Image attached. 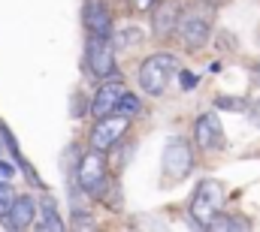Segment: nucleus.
<instances>
[{
	"label": "nucleus",
	"mask_w": 260,
	"mask_h": 232,
	"mask_svg": "<svg viewBox=\"0 0 260 232\" xmlns=\"http://www.w3.org/2000/svg\"><path fill=\"white\" fill-rule=\"evenodd\" d=\"M212 21H215V6L212 3H194L188 9H182L179 24H176L179 43L188 52H200L212 36Z\"/></svg>",
	"instance_id": "obj_1"
},
{
	"label": "nucleus",
	"mask_w": 260,
	"mask_h": 232,
	"mask_svg": "<svg viewBox=\"0 0 260 232\" xmlns=\"http://www.w3.org/2000/svg\"><path fill=\"white\" fill-rule=\"evenodd\" d=\"M179 58L176 55H167V52H157L151 58H145L139 63V88L142 94L148 97H164L170 82L179 75Z\"/></svg>",
	"instance_id": "obj_2"
},
{
	"label": "nucleus",
	"mask_w": 260,
	"mask_h": 232,
	"mask_svg": "<svg viewBox=\"0 0 260 232\" xmlns=\"http://www.w3.org/2000/svg\"><path fill=\"white\" fill-rule=\"evenodd\" d=\"M221 208H224V184L215 181V178L200 181L194 196H191V208H188L191 220H194L197 226L209 229V223L221 214Z\"/></svg>",
	"instance_id": "obj_3"
},
{
	"label": "nucleus",
	"mask_w": 260,
	"mask_h": 232,
	"mask_svg": "<svg viewBox=\"0 0 260 232\" xmlns=\"http://www.w3.org/2000/svg\"><path fill=\"white\" fill-rule=\"evenodd\" d=\"M85 66L94 79H112L118 72L115 63V43L109 36L100 33H88V46H85Z\"/></svg>",
	"instance_id": "obj_4"
},
{
	"label": "nucleus",
	"mask_w": 260,
	"mask_h": 232,
	"mask_svg": "<svg viewBox=\"0 0 260 232\" xmlns=\"http://www.w3.org/2000/svg\"><path fill=\"white\" fill-rule=\"evenodd\" d=\"M127 127H130V115H124V112H112V115L97 118V124L91 130V148H97V151L106 154L109 148H115L121 142V136L127 133Z\"/></svg>",
	"instance_id": "obj_5"
},
{
	"label": "nucleus",
	"mask_w": 260,
	"mask_h": 232,
	"mask_svg": "<svg viewBox=\"0 0 260 232\" xmlns=\"http://www.w3.org/2000/svg\"><path fill=\"white\" fill-rule=\"evenodd\" d=\"M76 175H79V187H82L88 196H100L103 187H106V157H103V151L91 148V151L82 157Z\"/></svg>",
	"instance_id": "obj_6"
},
{
	"label": "nucleus",
	"mask_w": 260,
	"mask_h": 232,
	"mask_svg": "<svg viewBox=\"0 0 260 232\" xmlns=\"http://www.w3.org/2000/svg\"><path fill=\"white\" fill-rule=\"evenodd\" d=\"M191 169H194L191 145H188L185 139H173V142L164 148V175H167L170 181H182Z\"/></svg>",
	"instance_id": "obj_7"
},
{
	"label": "nucleus",
	"mask_w": 260,
	"mask_h": 232,
	"mask_svg": "<svg viewBox=\"0 0 260 232\" xmlns=\"http://www.w3.org/2000/svg\"><path fill=\"white\" fill-rule=\"evenodd\" d=\"M194 142L203 148V151H221L227 145L224 139V127H221V118L206 112V115L197 118L194 124Z\"/></svg>",
	"instance_id": "obj_8"
},
{
	"label": "nucleus",
	"mask_w": 260,
	"mask_h": 232,
	"mask_svg": "<svg viewBox=\"0 0 260 232\" xmlns=\"http://www.w3.org/2000/svg\"><path fill=\"white\" fill-rule=\"evenodd\" d=\"M127 94V88L121 85V79H103V85L97 88L94 100H91V115L94 118H103V115H112L121 103V97Z\"/></svg>",
	"instance_id": "obj_9"
},
{
	"label": "nucleus",
	"mask_w": 260,
	"mask_h": 232,
	"mask_svg": "<svg viewBox=\"0 0 260 232\" xmlns=\"http://www.w3.org/2000/svg\"><path fill=\"white\" fill-rule=\"evenodd\" d=\"M179 15H182V9H179L176 0H157L151 6V30H154V36L157 40H167L170 33H176Z\"/></svg>",
	"instance_id": "obj_10"
},
{
	"label": "nucleus",
	"mask_w": 260,
	"mask_h": 232,
	"mask_svg": "<svg viewBox=\"0 0 260 232\" xmlns=\"http://www.w3.org/2000/svg\"><path fill=\"white\" fill-rule=\"evenodd\" d=\"M82 21H85V30L88 33H100V36H109L112 33V12L106 9L103 0H85Z\"/></svg>",
	"instance_id": "obj_11"
},
{
	"label": "nucleus",
	"mask_w": 260,
	"mask_h": 232,
	"mask_svg": "<svg viewBox=\"0 0 260 232\" xmlns=\"http://www.w3.org/2000/svg\"><path fill=\"white\" fill-rule=\"evenodd\" d=\"M6 220V226L15 232L21 229H30L34 226V220H37V202L30 199V196H18L15 199V205H12V211L3 217Z\"/></svg>",
	"instance_id": "obj_12"
},
{
	"label": "nucleus",
	"mask_w": 260,
	"mask_h": 232,
	"mask_svg": "<svg viewBox=\"0 0 260 232\" xmlns=\"http://www.w3.org/2000/svg\"><path fill=\"white\" fill-rule=\"evenodd\" d=\"M40 229H49V232H61V229H64V220L58 217V211H55V202H52V199H43Z\"/></svg>",
	"instance_id": "obj_13"
},
{
	"label": "nucleus",
	"mask_w": 260,
	"mask_h": 232,
	"mask_svg": "<svg viewBox=\"0 0 260 232\" xmlns=\"http://www.w3.org/2000/svg\"><path fill=\"white\" fill-rule=\"evenodd\" d=\"M248 226H251V223H248V220H239V217H230V214H218V217H215V220H212V223H209V229L212 232H230V229H248Z\"/></svg>",
	"instance_id": "obj_14"
},
{
	"label": "nucleus",
	"mask_w": 260,
	"mask_h": 232,
	"mask_svg": "<svg viewBox=\"0 0 260 232\" xmlns=\"http://www.w3.org/2000/svg\"><path fill=\"white\" fill-rule=\"evenodd\" d=\"M15 190H12V184L9 181H0V220L12 211V205H15Z\"/></svg>",
	"instance_id": "obj_15"
},
{
	"label": "nucleus",
	"mask_w": 260,
	"mask_h": 232,
	"mask_svg": "<svg viewBox=\"0 0 260 232\" xmlns=\"http://www.w3.org/2000/svg\"><path fill=\"white\" fill-rule=\"evenodd\" d=\"M115 112H124V115H136V112H139V100H136V97H133V94H124V97H121V103H118V109H115Z\"/></svg>",
	"instance_id": "obj_16"
},
{
	"label": "nucleus",
	"mask_w": 260,
	"mask_h": 232,
	"mask_svg": "<svg viewBox=\"0 0 260 232\" xmlns=\"http://www.w3.org/2000/svg\"><path fill=\"white\" fill-rule=\"evenodd\" d=\"M179 75H182V88H185V91H191V88L197 85V75H194V72H185V69H179Z\"/></svg>",
	"instance_id": "obj_17"
},
{
	"label": "nucleus",
	"mask_w": 260,
	"mask_h": 232,
	"mask_svg": "<svg viewBox=\"0 0 260 232\" xmlns=\"http://www.w3.org/2000/svg\"><path fill=\"white\" fill-rule=\"evenodd\" d=\"M12 175H15V166L6 163V160H0V181H9Z\"/></svg>",
	"instance_id": "obj_18"
},
{
	"label": "nucleus",
	"mask_w": 260,
	"mask_h": 232,
	"mask_svg": "<svg viewBox=\"0 0 260 232\" xmlns=\"http://www.w3.org/2000/svg\"><path fill=\"white\" fill-rule=\"evenodd\" d=\"M215 106H218V109H242V100H227V97H221Z\"/></svg>",
	"instance_id": "obj_19"
},
{
	"label": "nucleus",
	"mask_w": 260,
	"mask_h": 232,
	"mask_svg": "<svg viewBox=\"0 0 260 232\" xmlns=\"http://www.w3.org/2000/svg\"><path fill=\"white\" fill-rule=\"evenodd\" d=\"M154 3H157V0H130V6H133L136 12H148Z\"/></svg>",
	"instance_id": "obj_20"
},
{
	"label": "nucleus",
	"mask_w": 260,
	"mask_h": 232,
	"mask_svg": "<svg viewBox=\"0 0 260 232\" xmlns=\"http://www.w3.org/2000/svg\"><path fill=\"white\" fill-rule=\"evenodd\" d=\"M251 118H254V124H257V127H260V103H257V106H254V109H251Z\"/></svg>",
	"instance_id": "obj_21"
},
{
	"label": "nucleus",
	"mask_w": 260,
	"mask_h": 232,
	"mask_svg": "<svg viewBox=\"0 0 260 232\" xmlns=\"http://www.w3.org/2000/svg\"><path fill=\"white\" fill-rule=\"evenodd\" d=\"M257 79H260V66H257Z\"/></svg>",
	"instance_id": "obj_22"
}]
</instances>
